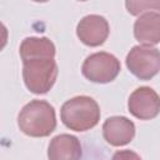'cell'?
I'll return each instance as SVG.
<instances>
[{"label": "cell", "mask_w": 160, "mask_h": 160, "mask_svg": "<svg viewBox=\"0 0 160 160\" xmlns=\"http://www.w3.org/2000/svg\"><path fill=\"white\" fill-rule=\"evenodd\" d=\"M19 129L31 138L49 136L56 128L54 106L45 100H31L18 115Z\"/></svg>", "instance_id": "1"}, {"label": "cell", "mask_w": 160, "mask_h": 160, "mask_svg": "<svg viewBox=\"0 0 160 160\" xmlns=\"http://www.w3.org/2000/svg\"><path fill=\"white\" fill-rule=\"evenodd\" d=\"M100 115L98 102L86 95L66 100L60 110V119L62 124L74 131H86L92 129L98 125Z\"/></svg>", "instance_id": "2"}, {"label": "cell", "mask_w": 160, "mask_h": 160, "mask_svg": "<svg viewBox=\"0 0 160 160\" xmlns=\"http://www.w3.org/2000/svg\"><path fill=\"white\" fill-rule=\"evenodd\" d=\"M22 79L32 94H46L58 78V64L54 59H34L22 62Z\"/></svg>", "instance_id": "3"}, {"label": "cell", "mask_w": 160, "mask_h": 160, "mask_svg": "<svg viewBox=\"0 0 160 160\" xmlns=\"http://www.w3.org/2000/svg\"><path fill=\"white\" fill-rule=\"evenodd\" d=\"M121 70L116 56L106 51H99L89 55L81 66L82 75L91 82L106 84L116 79Z\"/></svg>", "instance_id": "4"}, {"label": "cell", "mask_w": 160, "mask_h": 160, "mask_svg": "<svg viewBox=\"0 0 160 160\" xmlns=\"http://www.w3.org/2000/svg\"><path fill=\"white\" fill-rule=\"evenodd\" d=\"M129 71L140 80H150L160 71V50L154 46L135 45L125 59Z\"/></svg>", "instance_id": "5"}, {"label": "cell", "mask_w": 160, "mask_h": 160, "mask_svg": "<svg viewBox=\"0 0 160 160\" xmlns=\"http://www.w3.org/2000/svg\"><path fill=\"white\" fill-rule=\"evenodd\" d=\"M129 112L140 120H151L160 112V96L149 86L135 89L128 100Z\"/></svg>", "instance_id": "6"}, {"label": "cell", "mask_w": 160, "mask_h": 160, "mask_svg": "<svg viewBox=\"0 0 160 160\" xmlns=\"http://www.w3.org/2000/svg\"><path fill=\"white\" fill-rule=\"evenodd\" d=\"M110 32L108 20L96 14L84 16L76 25V35L88 46H100L105 42Z\"/></svg>", "instance_id": "7"}, {"label": "cell", "mask_w": 160, "mask_h": 160, "mask_svg": "<svg viewBox=\"0 0 160 160\" xmlns=\"http://www.w3.org/2000/svg\"><path fill=\"white\" fill-rule=\"evenodd\" d=\"M102 136L112 146H124L135 136V124L126 116H110L102 124Z\"/></svg>", "instance_id": "8"}, {"label": "cell", "mask_w": 160, "mask_h": 160, "mask_svg": "<svg viewBox=\"0 0 160 160\" xmlns=\"http://www.w3.org/2000/svg\"><path fill=\"white\" fill-rule=\"evenodd\" d=\"M82 149L80 140L70 134H60L52 138L48 148L49 160H80Z\"/></svg>", "instance_id": "9"}, {"label": "cell", "mask_w": 160, "mask_h": 160, "mask_svg": "<svg viewBox=\"0 0 160 160\" xmlns=\"http://www.w3.org/2000/svg\"><path fill=\"white\" fill-rule=\"evenodd\" d=\"M134 36L140 44L145 46H152L159 44L160 14L154 11L141 14L134 22Z\"/></svg>", "instance_id": "10"}, {"label": "cell", "mask_w": 160, "mask_h": 160, "mask_svg": "<svg viewBox=\"0 0 160 160\" xmlns=\"http://www.w3.org/2000/svg\"><path fill=\"white\" fill-rule=\"evenodd\" d=\"M19 52L22 62H26L34 59H54L56 49L54 42L45 36H30L22 40V42L20 44Z\"/></svg>", "instance_id": "11"}, {"label": "cell", "mask_w": 160, "mask_h": 160, "mask_svg": "<svg viewBox=\"0 0 160 160\" xmlns=\"http://www.w3.org/2000/svg\"><path fill=\"white\" fill-rule=\"evenodd\" d=\"M125 6L131 15H141L151 11L160 14V1H126Z\"/></svg>", "instance_id": "12"}, {"label": "cell", "mask_w": 160, "mask_h": 160, "mask_svg": "<svg viewBox=\"0 0 160 160\" xmlns=\"http://www.w3.org/2000/svg\"><path fill=\"white\" fill-rule=\"evenodd\" d=\"M111 160H142V159L132 150H118L112 155Z\"/></svg>", "instance_id": "13"}]
</instances>
